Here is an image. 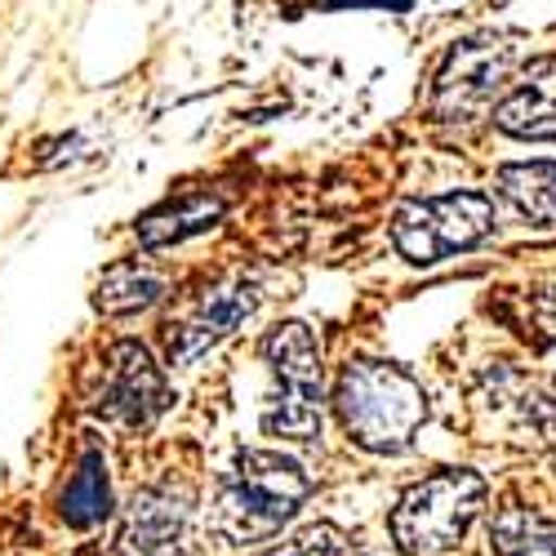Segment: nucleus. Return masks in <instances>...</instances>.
<instances>
[{
	"mask_svg": "<svg viewBox=\"0 0 556 556\" xmlns=\"http://www.w3.org/2000/svg\"><path fill=\"white\" fill-rule=\"evenodd\" d=\"M312 494L303 463L281 450H245L223 472L214 494V530L227 543H267Z\"/></svg>",
	"mask_w": 556,
	"mask_h": 556,
	"instance_id": "f257e3e1",
	"label": "nucleus"
},
{
	"mask_svg": "<svg viewBox=\"0 0 556 556\" xmlns=\"http://www.w3.org/2000/svg\"><path fill=\"white\" fill-rule=\"evenodd\" d=\"M334 414L361 450L401 454L428 424V392L401 365L352 361L334 383Z\"/></svg>",
	"mask_w": 556,
	"mask_h": 556,
	"instance_id": "f03ea898",
	"label": "nucleus"
},
{
	"mask_svg": "<svg viewBox=\"0 0 556 556\" xmlns=\"http://www.w3.org/2000/svg\"><path fill=\"white\" fill-rule=\"evenodd\" d=\"M485 477L472 468H441L409 485L392 507V539L405 556H450L468 539L485 507Z\"/></svg>",
	"mask_w": 556,
	"mask_h": 556,
	"instance_id": "7ed1b4c3",
	"label": "nucleus"
},
{
	"mask_svg": "<svg viewBox=\"0 0 556 556\" xmlns=\"http://www.w3.org/2000/svg\"><path fill=\"white\" fill-rule=\"evenodd\" d=\"M263 361L276 392L263 409V432L276 441L320 437V339L303 320H286L263 339Z\"/></svg>",
	"mask_w": 556,
	"mask_h": 556,
	"instance_id": "20e7f679",
	"label": "nucleus"
},
{
	"mask_svg": "<svg viewBox=\"0 0 556 556\" xmlns=\"http://www.w3.org/2000/svg\"><path fill=\"white\" fill-rule=\"evenodd\" d=\"M494 231V201L485 192H445L405 201L392 214V250L414 267H437Z\"/></svg>",
	"mask_w": 556,
	"mask_h": 556,
	"instance_id": "39448f33",
	"label": "nucleus"
},
{
	"mask_svg": "<svg viewBox=\"0 0 556 556\" xmlns=\"http://www.w3.org/2000/svg\"><path fill=\"white\" fill-rule=\"evenodd\" d=\"M517 54H521V45L507 31H481V36L458 40L437 72L432 116L441 125H472L490 116V108L498 103L507 80H513Z\"/></svg>",
	"mask_w": 556,
	"mask_h": 556,
	"instance_id": "423d86ee",
	"label": "nucleus"
},
{
	"mask_svg": "<svg viewBox=\"0 0 556 556\" xmlns=\"http://www.w3.org/2000/svg\"><path fill=\"white\" fill-rule=\"evenodd\" d=\"M165 405H169V388H165V375L152 361V352L134 339L116 343L108 352L103 379L94 388L89 409H94L103 424H116V428H148L165 414Z\"/></svg>",
	"mask_w": 556,
	"mask_h": 556,
	"instance_id": "0eeeda50",
	"label": "nucleus"
},
{
	"mask_svg": "<svg viewBox=\"0 0 556 556\" xmlns=\"http://www.w3.org/2000/svg\"><path fill=\"white\" fill-rule=\"evenodd\" d=\"M192 552V503L169 485H148L138 490L121 539L116 556H188Z\"/></svg>",
	"mask_w": 556,
	"mask_h": 556,
	"instance_id": "6e6552de",
	"label": "nucleus"
},
{
	"mask_svg": "<svg viewBox=\"0 0 556 556\" xmlns=\"http://www.w3.org/2000/svg\"><path fill=\"white\" fill-rule=\"evenodd\" d=\"M258 307V286L245 281V276H231V281L214 286L201 294V303L188 312L174 326L169 334V365L182 369V365H197L210 348H218L237 326H245V320L254 316Z\"/></svg>",
	"mask_w": 556,
	"mask_h": 556,
	"instance_id": "1a4fd4ad",
	"label": "nucleus"
},
{
	"mask_svg": "<svg viewBox=\"0 0 556 556\" xmlns=\"http://www.w3.org/2000/svg\"><path fill=\"white\" fill-rule=\"evenodd\" d=\"M494 125L507 138H526V143H556V54L534 59L517 89L494 108Z\"/></svg>",
	"mask_w": 556,
	"mask_h": 556,
	"instance_id": "9d476101",
	"label": "nucleus"
},
{
	"mask_svg": "<svg viewBox=\"0 0 556 556\" xmlns=\"http://www.w3.org/2000/svg\"><path fill=\"white\" fill-rule=\"evenodd\" d=\"M223 197L218 192H182L178 201H165L161 210L138 218V245L143 250H165L188 237H201L223 218Z\"/></svg>",
	"mask_w": 556,
	"mask_h": 556,
	"instance_id": "9b49d317",
	"label": "nucleus"
},
{
	"mask_svg": "<svg viewBox=\"0 0 556 556\" xmlns=\"http://www.w3.org/2000/svg\"><path fill=\"white\" fill-rule=\"evenodd\" d=\"M169 290V276L143 258H121L99 276V290H94V307L103 316H134V312H148L152 303H161Z\"/></svg>",
	"mask_w": 556,
	"mask_h": 556,
	"instance_id": "f8f14e48",
	"label": "nucleus"
},
{
	"mask_svg": "<svg viewBox=\"0 0 556 556\" xmlns=\"http://www.w3.org/2000/svg\"><path fill=\"white\" fill-rule=\"evenodd\" d=\"M498 192L534 227H556V161H517L498 169Z\"/></svg>",
	"mask_w": 556,
	"mask_h": 556,
	"instance_id": "ddd939ff",
	"label": "nucleus"
},
{
	"mask_svg": "<svg viewBox=\"0 0 556 556\" xmlns=\"http://www.w3.org/2000/svg\"><path fill=\"white\" fill-rule=\"evenodd\" d=\"M490 552L494 556H556V521L539 507L507 503L490 517Z\"/></svg>",
	"mask_w": 556,
	"mask_h": 556,
	"instance_id": "4468645a",
	"label": "nucleus"
},
{
	"mask_svg": "<svg viewBox=\"0 0 556 556\" xmlns=\"http://www.w3.org/2000/svg\"><path fill=\"white\" fill-rule=\"evenodd\" d=\"M112 513V485H108V463L103 454L89 445L76 463V472L63 490V521L76 526V530H89V526H99L108 521Z\"/></svg>",
	"mask_w": 556,
	"mask_h": 556,
	"instance_id": "2eb2a0df",
	"label": "nucleus"
},
{
	"mask_svg": "<svg viewBox=\"0 0 556 556\" xmlns=\"http://www.w3.org/2000/svg\"><path fill=\"white\" fill-rule=\"evenodd\" d=\"M267 556H356V539L330 521H316L290 534L286 543H276Z\"/></svg>",
	"mask_w": 556,
	"mask_h": 556,
	"instance_id": "dca6fc26",
	"label": "nucleus"
},
{
	"mask_svg": "<svg viewBox=\"0 0 556 556\" xmlns=\"http://www.w3.org/2000/svg\"><path fill=\"white\" fill-rule=\"evenodd\" d=\"M552 472H556V454H552Z\"/></svg>",
	"mask_w": 556,
	"mask_h": 556,
	"instance_id": "f3484780",
	"label": "nucleus"
}]
</instances>
